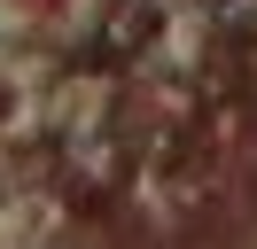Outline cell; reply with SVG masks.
I'll list each match as a JSON object with an SVG mask.
<instances>
[{
    "mask_svg": "<svg viewBox=\"0 0 257 249\" xmlns=\"http://www.w3.org/2000/svg\"><path fill=\"white\" fill-rule=\"evenodd\" d=\"M156 8H164V16H203L210 0H156Z\"/></svg>",
    "mask_w": 257,
    "mask_h": 249,
    "instance_id": "obj_2",
    "label": "cell"
},
{
    "mask_svg": "<svg viewBox=\"0 0 257 249\" xmlns=\"http://www.w3.org/2000/svg\"><path fill=\"white\" fill-rule=\"evenodd\" d=\"M55 0H0V47H39Z\"/></svg>",
    "mask_w": 257,
    "mask_h": 249,
    "instance_id": "obj_1",
    "label": "cell"
}]
</instances>
